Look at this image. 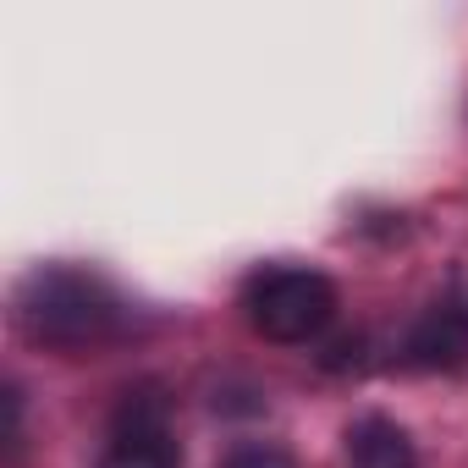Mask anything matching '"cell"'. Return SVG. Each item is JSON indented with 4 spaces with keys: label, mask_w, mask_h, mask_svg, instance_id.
Listing matches in <instances>:
<instances>
[{
    "label": "cell",
    "mask_w": 468,
    "mask_h": 468,
    "mask_svg": "<svg viewBox=\"0 0 468 468\" xmlns=\"http://www.w3.org/2000/svg\"><path fill=\"white\" fill-rule=\"evenodd\" d=\"M17 320L23 331L39 342V347H56L67 358H83V353H100L111 342L127 336L133 325V309L122 303V292L94 276V271H34L17 292Z\"/></svg>",
    "instance_id": "obj_1"
},
{
    "label": "cell",
    "mask_w": 468,
    "mask_h": 468,
    "mask_svg": "<svg viewBox=\"0 0 468 468\" xmlns=\"http://www.w3.org/2000/svg\"><path fill=\"white\" fill-rule=\"evenodd\" d=\"M243 320L254 325V336H265L276 347H303V342L331 331L336 287H331V276H320L309 265L254 271L243 287Z\"/></svg>",
    "instance_id": "obj_2"
},
{
    "label": "cell",
    "mask_w": 468,
    "mask_h": 468,
    "mask_svg": "<svg viewBox=\"0 0 468 468\" xmlns=\"http://www.w3.org/2000/svg\"><path fill=\"white\" fill-rule=\"evenodd\" d=\"M100 468H182V446L171 435V419H165V402L138 391L122 402L116 424H111V441L100 452Z\"/></svg>",
    "instance_id": "obj_3"
},
{
    "label": "cell",
    "mask_w": 468,
    "mask_h": 468,
    "mask_svg": "<svg viewBox=\"0 0 468 468\" xmlns=\"http://www.w3.org/2000/svg\"><path fill=\"white\" fill-rule=\"evenodd\" d=\"M408 364L419 369H463L468 364V298H441L408 331Z\"/></svg>",
    "instance_id": "obj_4"
},
{
    "label": "cell",
    "mask_w": 468,
    "mask_h": 468,
    "mask_svg": "<svg viewBox=\"0 0 468 468\" xmlns=\"http://www.w3.org/2000/svg\"><path fill=\"white\" fill-rule=\"evenodd\" d=\"M347 468H419V452L397 419L364 413L347 430Z\"/></svg>",
    "instance_id": "obj_5"
},
{
    "label": "cell",
    "mask_w": 468,
    "mask_h": 468,
    "mask_svg": "<svg viewBox=\"0 0 468 468\" xmlns=\"http://www.w3.org/2000/svg\"><path fill=\"white\" fill-rule=\"evenodd\" d=\"M226 468H298L282 446H265V441H254V446H238L226 457Z\"/></svg>",
    "instance_id": "obj_6"
}]
</instances>
